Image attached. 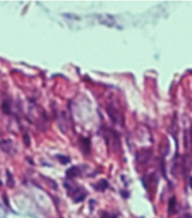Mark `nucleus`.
Wrapping results in <instances>:
<instances>
[{
	"instance_id": "17",
	"label": "nucleus",
	"mask_w": 192,
	"mask_h": 218,
	"mask_svg": "<svg viewBox=\"0 0 192 218\" xmlns=\"http://www.w3.org/2000/svg\"><path fill=\"white\" fill-rule=\"evenodd\" d=\"M190 136H191V144H192V126H191V129H190Z\"/></svg>"
},
{
	"instance_id": "2",
	"label": "nucleus",
	"mask_w": 192,
	"mask_h": 218,
	"mask_svg": "<svg viewBox=\"0 0 192 218\" xmlns=\"http://www.w3.org/2000/svg\"><path fill=\"white\" fill-rule=\"evenodd\" d=\"M107 112H108V115H109L110 119L112 120L114 124L120 125V126L124 125V118H123V115L119 112V110L116 108L115 106H112L111 103L107 106Z\"/></svg>"
},
{
	"instance_id": "11",
	"label": "nucleus",
	"mask_w": 192,
	"mask_h": 218,
	"mask_svg": "<svg viewBox=\"0 0 192 218\" xmlns=\"http://www.w3.org/2000/svg\"><path fill=\"white\" fill-rule=\"evenodd\" d=\"M1 108H2V111L5 112V114H11V109H10V102H9V100H7V99H5V100L2 101V105H1Z\"/></svg>"
},
{
	"instance_id": "6",
	"label": "nucleus",
	"mask_w": 192,
	"mask_h": 218,
	"mask_svg": "<svg viewBox=\"0 0 192 218\" xmlns=\"http://www.w3.org/2000/svg\"><path fill=\"white\" fill-rule=\"evenodd\" d=\"M80 174H81V170L79 169V166H71V168L66 171V177H68L69 179L77 178V177H79Z\"/></svg>"
},
{
	"instance_id": "18",
	"label": "nucleus",
	"mask_w": 192,
	"mask_h": 218,
	"mask_svg": "<svg viewBox=\"0 0 192 218\" xmlns=\"http://www.w3.org/2000/svg\"><path fill=\"white\" fill-rule=\"evenodd\" d=\"M190 187H191V189H192V177L190 178Z\"/></svg>"
},
{
	"instance_id": "1",
	"label": "nucleus",
	"mask_w": 192,
	"mask_h": 218,
	"mask_svg": "<svg viewBox=\"0 0 192 218\" xmlns=\"http://www.w3.org/2000/svg\"><path fill=\"white\" fill-rule=\"evenodd\" d=\"M65 188H68L69 193L72 197L74 202H81L87 197L86 190L83 188H80V187L73 186V183H71V186H70L68 182H65Z\"/></svg>"
},
{
	"instance_id": "4",
	"label": "nucleus",
	"mask_w": 192,
	"mask_h": 218,
	"mask_svg": "<svg viewBox=\"0 0 192 218\" xmlns=\"http://www.w3.org/2000/svg\"><path fill=\"white\" fill-rule=\"evenodd\" d=\"M152 155H153V153L150 148H143L136 153V162L139 165H145L146 163L150 162Z\"/></svg>"
},
{
	"instance_id": "8",
	"label": "nucleus",
	"mask_w": 192,
	"mask_h": 218,
	"mask_svg": "<svg viewBox=\"0 0 192 218\" xmlns=\"http://www.w3.org/2000/svg\"><path fill=\"white\" fill-rule=\"evenodd\" d=\"M93 188H95L96 190H98V191H105V190L108 188V182H107V180L102 179V180H100V181H98L95 186H93Z\"/></svg>"
},
{
	"instance_id": "13",
	"label": "nucleus",
	"mask_w": 192,
	"mask_h": 218,
	"mask_svg": "<svg viewBox=\"0 0 192 218\" xmlns=\"http://www.w3.org/2000/svg\"><path fill=\"white\" fill-rule=\"evenodd\" d=\"M101 218H117V216L114 215V214H109V212L104 211L102 215H101Z\"/></svg>"
},
{
	"instance_id": "9",
	"label": "nucleus",
	"mask_w": 192,
	"mask_h": 218,
	"mask_svg": "<svg viewBox=\"0 0 192 218\" xmlns=\"http://www.w3.org/2000/svg\"><path fill=\"white\" fill-rule=\"evenodd\" d=\"M175 207H176V199H175V197H172L170 199V201H168V208H167L170 215H173L175 212Z\"/></svg>"
},
{
	"instance_id": "5",
	"label": "nucleus",
	"mask_w": 192,
	"mask_h": 218,
	"mask_svg": "<svg viewBox=\"0 0 192 218\" xmlns=\"http://www.w3.org/2000/svg\"><path fill=\"white\" fill-rule=\"evenodd\" d=\"M0 148L2 152H5L8 155H14L16 153L15 145L10 139H1L0 141Z\"/></svg>"
},
{
	"instance_id": "16",
	"label": "nucleus",
	"mask_w": 192,
	"mask_h": 218,
	"mask_svg": "<svg viewBox=\"0 0 192 218\" xmlns=\"http://www.w3.org/2000/svg\"><path fill=\"white\" fill-rule=\"evenodd\" d=\"M179 218H192V216L190 215V214H184V215H182L181 217H179Z\"/></svg>"
},
{
	"instance_id": "14",
	"label": "nucleus",
	"mask_w": 192,
	"mask_h": 218,
	"mask_svg": "<svg viewBox=\"0 0 192 218\" xmlns=\"http://www.w3.org/2000/svg\"><path fill=\"white\" fill-rule=\"evenodd\" d=\"M24 142L25 144L28 146V145L30 144V141H29V136H28V134H24Z\"/></svg>"
},
{
	"instance_id": "12",
	"label": "nucleus",
	"mask_w": 192,
	"mask_h": 218,
	"mask_svg": "<svg viewBox=\"0 0 192 218\" xmlns=\"http://www.w3.org/2000/svg\"><path fill=\"white\" fill-rule=\"evenodd\" d=\"M14 184H15V181H14V178H12L11 173H10V172H7V186H8L9 188H12Z\"/></svg>"
},
{
	"instance_id": "10",
	"label": "nucleus",
	"mask_w": 192,
	"mask_h": 218,
	"mask_svg": "<svg viewBox=\"0 0 192 218\" xmlns=\"http://www.w3.org/2000/svg\"><path fill=\"white\" fill-rule=\"evenodd\" d=\"M81 148L86 154L90 152V141L88 139H81Z\"/></svg>"
},
{
	"instance_id": "19",
	"label": "nucleus",
	"mask_w": 192,
	"mask_h": 218,
	"mask_svg": "<svg viewBox=\"0 0 192 218\" xmlns=\"http://www.w3.org/2000/svg\"><path fill=\"white\" fill-rule=\"evenodd\" d=\"M0 186H1V181H0Z\"/></svg>"
},
{
	"instance_id": "7",
	"label": "nucleus",
	"mask_w": 192,
	"mask_h": 218,
	"mask_svg": "<svg viewBox=\"0 0 192 218\" xmlns=\"http://www.w3.org/2000/svg\"><path fill=\"white\" fill-rule=\"evenodd\" d=\"M191 166H192V162H191V160H190V157L188 155L184 156L183 160H182V168H181L182 171H183V173H185V174L189 173Z\"/></svg>"
},
{
	"instance_id": "15",
	"label": "nucleus",
	"mask_w": 192,
	"mask_h": 218,
	"mask_svg": "<svg viewBox=\"0 0 192 218\" xmlns=\"http://www.w3.org/2000/svg\"><path fill=\"white\" fill-rule=\"evenodd\" d=\"M59 160L62 163H64V164H65V163H68L69 161H70V159H68L66 156H59Z\"/></svg>"
},
{
	"instance_id": "3",
	"label": "nucleus",
	"mask_w": 192,
	"mask_h": 218,
	"mask_svg": "<svg viewBox=\"0 0 192 218\" xmlns=\"http://www.w3.org/2000/svg\"><path fill=\"white\" fill-rule=\"evenodd\" d=\"M106 137L107 143L110 145V148H112L114 150H117L120 146V141H119V135L118 133H116L114 129H108L107 130Z\"/></svg>"
}]
</instances>
